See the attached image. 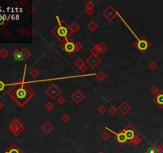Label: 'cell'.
I'll return each mask as SVG.
<instances>
[{"label": "cell", "instance_id": "obj_9", "mask_svg": "<svg viewBox=\"0 0 163 153\" xmlns=\"http://www.w3.org/2000/svg\"><path fill=\"white\" fill-rule=\"evenodd\" d=\"M45 93L52 100H55L61 93V90L55 84H52L47 89H45Z\"/></svg>", "mask_w": 163, "mask_h": 153}, {"label": "cell", "instance_id": "obj_5", "mask_svg": "<svg viewBox=\"0 0 163 153\" xmlns=\"http://www.w3.org/2000/svg\"><path fill=\"white\" fill-rule=\"evenodd\" d=\"M123 130H124L125 135H126L128 144H130V142H131L136 136H139V133L135 130V128L131 124H127L123 128Z\"/></svg>", "mask_w": 163, "mask_h": 153}, {"label": "cell", "instance_id": "obj_43", "mask_svg": "<svg viewBox=\"0 0 163 153\" xmlns=\"http://www.w3.org/2000/svg\"><path fill=\"white\" fill-rule=\"evenodd\" d=\"M3 34L5 37H9L11 34V32L10 30H8V29H4V30L3 31Z\"/></svg>", "mask_w": 163, "mask_h": 153}, {"label": "cell", "instance_id": "obj_23", "mask_svg": "<svg viewBox=\"0 0 163 153\" xmlns=\"http://www.w3.org/2000/svg\"><path fill=\"white\" fill-rule=\"evenodd\" d=\"M98 46H99V49H100V53H104L106 51L108 50V46L107 45H105L104 42H100L98 44Z\"/></svg>", "mask_w": 163, "mask_h": 153}, {"label": "cell", "instance_id": "obj_25", "mask_svg": "<svg viewBox=\"0 0 163 153\" xmlns=\"http://www.w3.org/2000/svg\"><path fill=\"white\" fill-rule=\"evenodd\" d=\"M30 75L32 77H34V78H37V77L40 75V72H39L37 69H33L30 71Z\"/></svg>", "mask_w": 163, "mask_h": 153}, {"label": "cell", "instance_id": "obj_20", "mask_svg": "<svg viewBox=\"0 0 163 153\" xmlns=\"http://www.w3.org/2000/svg\"><path fill=\"white\" fill-rule=\"evenodd\" d=\"M159 147L160 146H158L157 143H154L151 148H150L147 151H146V152L147 153H158Z\"/></svg>", "mask_w": 163, "mask_h": 153}, {"label": "cell", "instance_id": "obj_6", "mask_svg": "<svg viewBox=\"0 0 163 153\" xmlns=\"http://www.w3.org/2000/svg\"><path fill=\"white\" fill-rule=\"evenodd\" d=\"M61 48L69 56H71L73 53V52H75V42L70 38H69L65 40L64 43H62Z\"/></svg>", "mask_w": 163, "mask_h": 153}, {"label": "cell", "instance_id": "obj_4", "mask_svg": "<svg viewBox=\"0 0 163 153\" xmlns=\"http://www.w3.org/2000/svg\"><path fill=\"white\" fill-rule=\"evenodd\" d=\"M134 46L141 53H144L151 46V43L144 36H141L137 38V41L135 42Z\"/></svg>", "mask_w": 163, "mask_h": 153}, {"label": "cell", "instance_id": "obj_42", "mask_svg": "<svg viewBox=\"0 0 163 153\" xmlns=\"http://www.w3.org/2000/svg\"><path fill=\"white\" fill-rule=\"evenodd\" d=\"M33 34V28L31 26H28L26 29V34L29 37H30Z\"/></svg>", "mask_w": 163, "mask_h": 153}, {"label": "cell", "instance_id": "obj_16", "mask_svg": "<svg viewBox=\"0 0 163 153\" xmlns=\"http://www.w3.org/2000/svg\"><path fill=\"white\" fill-rule=\"evenodd\" d=\"M21 53H22V61H26L28 60L30 56H31V53L30 52L26 49V48H22V50H21Z\"/></svg>", "mask_w": 163, "mask_h": 153}, {"label": "cell", "instance_id": "obj_11", "mask_svg": "<svg viewBox=\"0 0 163 153\" xmlns=\"http://www.w3.org/2000/svg\"><path fill=\"white\" fill-rule=\"evenodd\" d=\"M84 98H85L84 94L79 89L76 90L71 95V99L77 104H79L80 102H82V101H84Z\"/></svg>", "mask_w": 163, "mask_h": 153}, {"label": "cell", "instance_id": "obj_38", "mask_svg": "<svg viewBox=\"0 0 163 153\" xmlns=\"http://www.w3.org/2000/svg\"><path fill=\"white\" fill-rule=\"evenodd\" d=\"M94 7H95V4L93 3L92 1H88L85 4V9H92V10H94Z\"/></svg>", "mask_w": 163, "mask_h": 153}, {"label": "cell", "instance_id": "obj_36", "mask_svg": "<svg viewBox=\"0 0 163 153\" xmlns=\"http://www.w3.org/2000/svg\"><path fill=\"white\" fill-rule=\"evenodd\" d=\"M82 49H83V45L81 44L80 42H75V51L79 52V51H80Z\"/></svg>", "mask_w": 163, "mask_h": 153}, {"label": "cell", "instance_id": "obj_37", "mask_svg": "<svg viewBox=\"0 0 163 153\" xmlns=\"http://www.w3.org/2000/svg\"><path fill=\"white\" fill-rule=\"evenodd\" d=\"M118 109L116 108V107H114V106H110L108 109V112H109V113L111 115H115L116 112H117Z\"/></svg>", "mask_w": 163, "mask_h": 153}, {"label": "cell", "instance_id": "obj_12", "mask_svg": "<svg viewBox=\"0 0 163 153\" xmlns=\"http://www.w3.org/2000/svg\"><path fill=\"white\" fill-rule=\"evenodd\" d=\"M152 100L160 109H163V90L160 89V92L154 96Z\"/></svg>", "mask_w": 163, "mask_h": 153}, {"label": "cell", "instance_id": "obj_22", "mask_svg": "<svg viewBox=\"0 0 163 153\" xmlns=\"http://www.w3.org/2000/svg\"><path fill=\"white\" fill-rule=\"evenodd\" d=\"M90 52L92 53V54H94L95 56H98L100 53V49H99V46H98V44L95 45L92 49L90 50Z\"/></svg>", "mask_w": 163, "mask_h": 153}, {"label": "cell", "instance_id": "obj_45", "mask_svg": "<svg viewBox=\"0 0 163 153\" xmlns=\"http://www.w3.org/2000/svg\"><path fill=\"white\" fill-rule=\"evenodd\" d=\"M6 87V84L3 82V80H0V91H3Z\"/></svg>", "mask_w": 163, "mask_h": 153}, {"label": "cell", "instance_id": "obj_14", "mask_svg": "<svg viewBox=\"0 0 163 153\" xmlns=\"http://www.w3.org/2000/svg\"><path fill=\"white\" fill-rule=\"evenodd\" d=\"M53 125L50 122V121H45L42 125V130L45 133V134H50L53 130Z\"/></svg>", "mask_w": 163, "mask_h": 153}, {"label": "cell", "instance_id": "obj_26", "mask_svg": "<svg viewBox=\"0 0 163 153\" xmlns=\"http://www.w3.org/2000/svg\"><path fill=\"white\" fill-rule=\"evenodd\" d=\"M56 19L57 20V25L61 26H69V25H68V24H67L66 22H65L64 20H62V19H61L59 18V16L56 15Z\"/></svg>", "mask_w": 163, "mask_h": 153}, {"label": "cell", "instance_id": "obj_30", "mask_svg": "<svg viewBox=\"0 0 163 153\" xmlns=\"http://www.w3.org/2000/svg\"><path fill=\"white\" fill-rule=\"evenodd\" d=\"M150 92L153 94V95H157L159 92H160V89L159 88L157 87V86H155V85H154V86H152L151 88H150Z\"/></svg>", "mask_w": 163, "mask_h": 153}, {"label": "cell", "instance_id": "obj_8", "mask_svg": "<svg viewBox=\"0 0 163 153\" xmlns=\"http://www.w3.org/2000/svg\"><path fill=\"white\" fill-rule=\"evenodd\" d=\"M102 14L108 22H112L118 15V12L113 6H108V8H106V9L103 11Z\"/></svg>", "mask_w": 163, "mask_h": 153}, {"label": "cell", "instance_id": "obj_13", "mask_svg": "<svg viewBox=\"0 0 163 153\" xmlns=\"http://www.w3.org/2000/svg\"><path fill=\"white\" fill-rule=\"evenodd\" d=\"M117 109H118V111L120 112L121 114H123V116H126V115H127L129 113V112L131 110V107H130L127 102L123 101L118 107Z\"/></svg>", "mask_w": 163, "mask_h": 153}, {"label": "cell", "instance_id": "obj_7", "mask_svg": "<svg viewBox=\"0 0 163 153\" xmlns=\"http://www.w3.org/2000/svg\"><path fill=\"white\" fill-rule=\"evenodd\" d=\"M105 129L107 131H108V132H110L111 133H113L114 136H115V140L119 144H121V145H123V144L126 143H127V137H126V135H125V132H124L123 129L120 130L118 132H114L113 130L110 129V128H108V127H105Z\"/></svg>", "mask_w": 163, "mask_h": 153}, {"label": "cell", "instance_id": "obj_33", "mask_svg": "<svg viewBox=\"0 0 163 153\" xmlns=\"http://www.w3.org/2000/svg\"><path fill=\"white\" fill-rule=\"evenodd\" d=\"M97 111H98V112H99L100 114L103 115V114L105 113V112L107 111V108H106L104 105H102V104H101V105H100L99 107H98Z\"/></svg>", "mask_w": 163, "mask_h": 153}, {"label": "cell", "instance_id": "obj_24", "mask_svg": "<svg viewBox=\"0 0 163 153\" xmlns=\"http://www.w3.org/2000/svg\"><path fill=\"white\" fill-rule=\"evenodd\" d=\"M84 65H85V63H84V61L81 59V58H78L75 62H74V66L77 68V69H80L81 67H82Z\"/></svg>", "mask_w": 163, "mask_h": 153}, {"label": "cell", "instance_id": "obj_46", "mask_svg": "<svg viewBox=\"0 0 163 153\" xmlns=\"http://www.w3.org/2000/svg\"><path fill=\"white\" fill-rule=\"evenodd\" d=\"M19 4L22 6H26L28 4V1H27V0H22V1L19 2Z\"/></svg>", "mask_w": 163, "mask_h": 153}, {"label": "cell", "instance_id": "obj_15", "mask_svg": "<svg viewBox=\"0 0 163 153\" xmlns=\"http://www.w3.org/2000/svg\"><path fill=\"white\" fill-rule=\"evenodd\" d=\"M4 153H23V151L16 144L14 143L7 150H6Z\"/></svg>", "mask_w": 163, "mask_h": 153}, {"label": "cell", "instance_id": "obj_10", "mask_svg": "<svg viewBox=\"0 0 163 153\" xmlns=\"http://www.w3.org/2000/svg\"><path fill=\"white\" fill-rule=\"evenodd\" d=\"M85 61L92 69H94V68L97 67L99 64H100L101 60L100 59V58L98 57V56H95L94 54H91L90 56H88V58H87Z\"/></svg>", "mask_w": 163, "mask_h": 153}, {"label": "cell", "instance_id": "obj_49", "mask_svg": "<svg viewBox=\"0 0 163 153\" xmlns=\"http://www.w3.org/2000/svg\"><path fill=\"white\" fill-rule=\"evenodd\" d=\"M4 107V104H3V103L1 101H0V110H1Z\"/></svg>", "mask_w": 163, "mask_h": 153}, {"label": "cell", "instance_id": "obj_31", "mask_svg": "<svg viewBox=\"0 0 163 153\" xmlns=\"http://www.w3.org/2000/svg\"><path fill=\"white\" fill-rule=\"evenodd\" d=\"M26 11H27L29 14H33V13H34V12L35 11L36 8H35V6H34V5L30 4V5H28V6H26Z\"/></svg>", "mask_w": 163, "mask_h": 153}, {"label": "cell", "instance_id": "obj_28", "mask_svg": "<svg viewBox=\"0 0 163 153\" xmlns=\"http://www.w3.org/2000/svg\"><path fill=\"white\" fill-rule=\"evenodd\" d=\"M8 54H9V52L7 51L6 49H5V48H3V49L0 50V57H1L2 58H6Z\"/></svg>", "mask_w": 163, "mask_h": 153}, {"label": "cell", "instance_id": "obj_40", "mask_svg": "<svg viewBox=\"0 0 163 153\" xmlns=\"http://www.w3.org/2000/svg\"><path fill=\"white\" fill-rule=\"evenodd\" d=\"M61 120L63 122H64V123H67V122H69V120H70V116L68 115V114H64L62 116H61Z\"/></svg>", "mask_w": 163, "mask_h": 153}, {"label": "cell", "instance_id": "obj_32", "mask_svg": "<svg viewBox=\"0 0 163 153\" xmlns=\"http://www.w3.org/2000/svg\"><path fill=\"white\" fill-rule=\"evenodd\" d=\"M158 67V65L154 62V61H150L149 64H148V69L151 71H154Z\"/></svg>", "mask_w": 163, "mask_h": 153}, {"label": "cell", "instance_id": "obj_48", "mask_svg": "<svg viewBox=\"0 0 163 153\" xmlns=\"http://www.w3.org/2000/svg\"><path fill=\"white\" fill-rule=\"evenodd\" d=\"M158 153H163V144L159 147V150H158Z\"/></svg>", "mask_w": 163, "mask_h": 153}, {"label": "cell", "instance_id": "obj_39", "mask_svg": "<svg viewBox=\"0 0 163 153\" xmlns=\"http://www.w3.org/2000/svg\"><path fill=\"white\" fill-rule=\"evenodd\" d=\"M56 101H57V103L59 104H61V105H63V104L66 102V99H65L64 96H58V98L56 99Z\"/></svg>", "mask_w": 163, "mask_h": 153}, {"label": "cell", "instance_id": "obj_50", "mask_svg": "<svg viewBox=\"0 0 163 153\" xmlns=\"http://www.w3.org/2000/svg\"><path fill=\"white\" fill-rule=\"evenodd\" d=\"M97 153H103V151H98Z\"/></svg>", "mask_w": 163, "mask_h": 153}, {"label": "cell", "instance_id": "obj_29", "mask_svg": "<svg viewBox=\"0 0 163 153\" xmlns=\"http://www.w3.org/2000/svg\"><path fill=\"white\" fill-rule=\"evenodd\" d=\"M45 108L48 110V111H52L54 108H55V105H54V104L51 101H49L45 104Z\"/></svg>", "mask_w": 163, "mask_h": 153}, {"label": "cell", "instance_id": "obj_17", "mask_svg": "<svg viewBox=\"0 0 163 153\" xmlns=\"http://www.w3.org/2000/svg\"><path fill=\"white\" fill-rule=\"evenodd\" d=\"M12 55H13V57H14V58L15 61H22L21 50H19L18 49H15L13 51Z\"/></svg>", "mask_w": 163, "mask_h": 153}, {"label": "cell", "instance_id": "obj_27", "mask_svg": "<svg viewBox=\"0 0 163 153\" xmlns=\"http://www.w3.org/2000/svg\"><path fill=\"white\" fill-rule=\"evenodd\" d=\"M110 137H111V134H110V132H108V131L103 132V134L101 135V138H102V140H104V141H108V140L110 139Z\"/></svg>", "mask_w": 163, "mask_h": 153}, {"label": "cell", "instance_id": "obj_47", "mask_svg": "<svg viewBox=\"0 0 163 153\" xmlns=\"http://www.w3.org/2000/svg\"><path fill=\"white\" fill-rule=\"evenodd\" d=\"M85 12L88 15H92L93 13H94V10H92V9H85Z\"/></svg>", "mask_w": 163, "mask_h": 153}, {"label": "cell", "instance_id": "obj_18", "mask_svg": "<svg viewBox=\"0 0 163 153\" xmlns=\"http://www.w3.org/2000/svg\"><path fill=\"white\" fill-rule=\"evenodd\" d=\"M98 27H99V26H98V24L95 21H91L90 23L88 25V29L90 30L92 32H95L98 29Z\"/></svg>", "mask_w": 163, "mask_h": 153}, {"label": "cell", "instance_id": "obj_1", "mask_svg": "<svg viewBox=\"0 0 163 153\" xmlns=\"http://www.w3.org/2000/svg\"><path fill=\"white\" fill-rule=\"evenodd\" d=\"M26 74V66H25V69H24V74L22 78L17 84L14 85L10 88V90L7 92L8 96L13 101H14V102L18 104L20 107L25 106L35 95L34 90L29 85L25 83Z\"/></svg>", "mask_w": 163, "mask_h": 153}, {"label": "cell", "instance_id": "obj_2", "mask_svg": "<svg viewBox=\"0 0 163 153\" xmlns=\"http://www.w3.org/2000/svg\"><path fill=\"white\" fill-rule=\"evenodd\" d=\"M51 33L55 38H57L62 43H64L65 42V40L70 38V36L72 34L69 26H61L59 25H56L51 30Z\"/></svg>", "mask_w": 163, "mask_h": 153}, {"label": "cell", "instance_id": "obj_41", "mask_svg": "<svg viewBox=\"0 0 163 153\" xmlns=\"http://www.w3.org/2000/svg\"><path fill=\"white\" fill-rule=\"evenodd\" d=\"M17 33L20 36H23L24 34H26V29H24L23 27H19L17 30Z\"/></svg>", "mask_w": 163, "mask_h": 153}, {"label": "cell", "instance_id": "obj_21", "mask_svg": "<svg viewBox=\"0 0 163 153\" xmlns=\"http://www.w3.org/2000/svg\"><path fill=\"white\" fill-rule=\"evenodd\" d=\"M95 77H96V79L98 80H100V82H103V80L106 78V74L103 73V71H99L95 74Z\"/></svg>", "mask_w": 163, "mask_h": 153}, {"label": "cell", "instance_id": "obj_44", "mask_svg": "<svg viewBox=\"0 0 163 153\" xmlns=\"http://www.w3.org/2000/svg\"><path fill=\"white\" fill-rule=\"evenodd\" d=\"M80 72H81V73H82V74H84L85 72L88 70V67H87V66H86V65H84L82 67H81V68L80 69Z\"/></svg>", "mask_w": 163, "mask_h": 153}, {"label": "cell", "instance_id": "obj_34", "mask_svg": "<svg viewBox=\"0 0 163 153\" xmlns=\"http://www.w3.org/2000/svg\"><path fill=\"white\" fill-rule=\"evenodd\" d=\"M140 142H141V139L139 137V136H136V137L131 142H130V143H132L134 146H137L138 144L140 143Z\"/></svg>", "mask_w": 163, "mask_h": 153}, {"label": "cell", "instance_id": "obj_3", "mask_svg": "<svg viewBox=\"0 0 163 153\" xmlns=\"http://www.w3.org/2000/svg\"><path fill=\"white\" fill-rule=\"evenodd\" d=\"M10 132L14 134L15 136H18L24 130H25V127L23 124L21 122V120L18 118H14L12 121L9 124L8 126Z\"/></svg>", "mask_w": 163, "mask_h": 153}, {"label": "cell", "instance_id": "obj_35", "mask_svg": "<svg viewBox=\"0 0 163 153\" xmlns=\"http://www.w3.org/2000/svg\"><path fill=\"white\" fill-rule=\"evenodd\" d=\"M5 27V18L2 14H0V31Z\"/></svg>", "mask_w": 163, "mask_h": 153}, {"label": "cell", "instance_id": "obj_19", "mask_svg": "<svg viewBox=\"0 0 163 153\" xmlns=\"http://www.w3.org/2000/svg\"><path fill=\"white\" fill-rule=\"evenodd\" d=\"M69 27H70V30H71V31H72V34L77 33V32H78V31L80 30V26L78 25V24H77L76 22H73L72 24H71V25L69 26Z\"/></svg>", "mask_w": 163, "mask_h": 153}]
</instances>
